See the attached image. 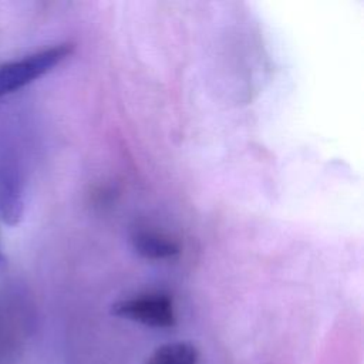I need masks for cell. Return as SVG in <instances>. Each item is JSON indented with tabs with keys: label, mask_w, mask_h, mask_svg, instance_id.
Here are the masks:
<instances>
[{
	"label": "cell",
	"mask_w": 364,
	"mask_h": 364,
	"mask_svg": "<svg viewBox=\"0 0 364 364\" xmlns=\"http://www.w3.org/2000/svg\"><path fill=\"white\" fill-rule=\"evenodd\" d=\"M21 198L16 181L10 176H0V212L9 223H16L21 215Z\"/></svg>",
	"instance_id": "5"
},
{
	"label": "cell",
	"mask_w": 364,
	"mask_h": 364,
	"mask_svg": "<svg viewBox=\"0 0 364 364\" xmlns=\"http://www.w3.org/2000/svg\"><path fill=\"white\" fill-rule=\"evenodd\" d=\"M111 313L117 317L154 328H169L176 324L172 299L162 293H149L119 300L111 306Z\"/></svg>",
	"instance_id": "2"
},
{
	"label": "cell",
	"mask_w": 364,
	"mask_h": 364,
	"mask_svg": "<svg viewBox=\"0 0 364 364\" xmlns=\"http://www.w3.org/2000/svg\"><path fill=\"white\" fill-rule=\"evenodd\" d=\"M132 246L142 257L166 259L179 253L178 243L158 232L138 229L132 233Z\"/></svg>",
	"instance_id": "3"
},
{
	"label": "cell",
	"mask_w": 364,
	"mask_h": 364,
	"mask_svg": "<svg viewBox=\"0 0 364 364\" xmlns=\"http://www.w3.org/2000/svg\"><path fill=\"white\" fill-rule=\"evenodd\" d=\"M199 350L189 341H172L156 347L145 364H198Z\"/></svg>",
	"instance_id": "4"
},
{
	"label": "cell",
	"mask_w": 364,
	"mask_h": 364,
	"mask_svg": "<svg viewBox=\"0 0 364 364\" xmlns=\"http://www.w3.org/2000/svg\"><path fill=\"white\" fill-rule=\"evenodd\" d=\"M73 51V44H55L20 60L0 64V97L9 95L31 84L64 61Z\"/></svg>",
	"instance_id": "1"
}]
</instances>
